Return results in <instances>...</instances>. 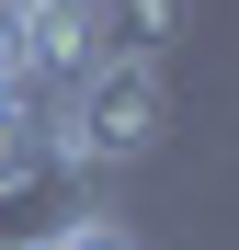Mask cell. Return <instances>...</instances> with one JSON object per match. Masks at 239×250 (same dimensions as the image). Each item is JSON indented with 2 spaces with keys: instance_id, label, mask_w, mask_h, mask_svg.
<instances>
[{
  "instance_id": "cell-4",
  "label": "cell",
  "mask_w": 239,
  "mask_h": 250,
  "mask_svg": "<svg viewBox=\"0 0 239 250\" xmlns=\"http://www.w3.org/2000/svg\"><path fill=\"white\" fill-rule=\"evenodd\" d=\"M0 250H46V228H34V239H0Z\"/></svg>"
},
{
  "instance_id": "cell-2",
  "label": "cell",
  "mask_w": 239,
  "mask_h": 250,
  "mask_svg": "<svg viewBox=\"0 0 239 250\" xmlns=\"http://www.w3.org/2000/svg\"><path fill=\"white\" fill-rule=\"evenodd\" d=\"M182 23V0H103L91 12V57H159Z\"/></svg>"
},
{
  "instance_id": "cell-1",
  "label": "cell",
  "mask_w": 239,
  "mask_h": 250,
  "mask_svg": "<svg viewBox=\"0 0 239 250\" xmlns=\"http://www.w3.org/2000/svg\"><path fill=\"white\" fill-rule=\"evenodd\" d=\"M159 125H171V80H159V57H91V68L46 103V137H57V159H68V182L137 171V159L159 148Z\"/></svg>"
},
{
  "instance_id": "cell-3",
  "label": "cell",
  "mask_w": 239,
  "mask_h": 250,
  "mask_svg": "<svg viewBox=\"0 0 239 250\" xmlns=\"http://www.w3.org/2000/svg\"><path fill=\"white\" fill-rule=\"evenodd\" d=\"M46 250H137V228L114 216V205H68V216L46 228Z\"/></svg>"
}]
</instances>
